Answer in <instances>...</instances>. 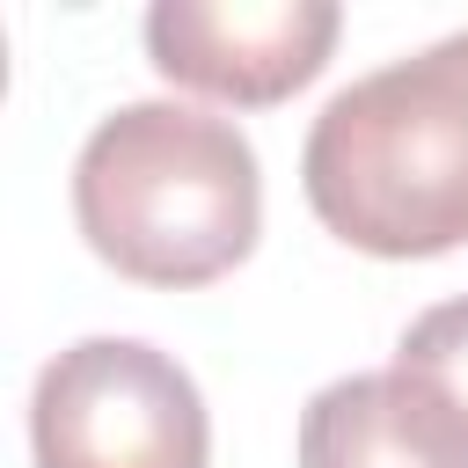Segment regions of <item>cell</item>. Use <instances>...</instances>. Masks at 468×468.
<instances>
[{
    "instance_id": "cell-6",
    "label": "cell",
    "mask_w": 468,
    "mask_h": 468,
    "mask_svg": "<svg viewBox=\"0 0 468 468\" xmlns=\"http://www.w3.org/2000/svg\"><path fill=\"white\" fill-rule=\"evenodd\" d=\"M388 373H395V380L446 424V439L468 453V292L424 307V314L402 329Z\"/></svg>"
},
{
    "instance_id": "cell-1",
    "label": "cell",
    "mask_w": 468,
    "mask_h": 468,
    "mask_svg": "<svg viewBox=\"0 0 468 468\" xmlns=\"http://www.w3.org/2000/svg\"><path fill=\"white\" fill-rule=\"evenodd\" d=\"M314 219L388 263L468 241V29L322 102L300 146Z\"/></svg>"
},
{
    "instance_id": "cell-2",
    "label": "cell",
    "mask_w": 468,
    "mask_h": 468,
    "mask_svg": "<svg viewBox=\"0 0 468 468\" xmlns=\"http://www.w3.org/2000/svg\"><path fill=\"white\" fill-rule=\"evenodd\" d=\"M73 219L80 241L132 285H212L263 234V168L234 117L124 102L73 161Z\"/></svg>"
},
{
    "instance_id": "cell-5",
    "label": "cell",
    "mask_w": 468,
    "mask_h": 468,
    "mask_svg": "<svg viewBox=\"0 0 468 468\" xmlns=\"http://www.w3.org/2000/svg\"><path fill=\"white\" fill-rule=\"evenodd\" d=\"M300 468H468L395 373H344L300 410Z\"/></svg>"
},
{
    "instance_id": "cell-3",
    "label": "cell",
    "mask_w": 468,
    "mask_h": 468,
    "mask_svg": "<svg viewBox=\"0 0 468 468\" xmlns=\"http://www.w3.org/2000/svg\"><path fill=\"white\" fill-rule=\"evenodd\" d=\"M37 468H205L212 417L197 380L139 336L66 344L29 395Z\"/></svg>"
},
{
    "instance_id": "cell-4",
    "label": "cell",
    "mask_w": 468,
    "mask_h": 468,
    "mask_svg": "<svg viewBox=\"0 0 468 468\" xmlns=\"http://www.w3.org/2000/svg\"><path fill=\"white\" fill-rule=\"evenodd\" d=\"M336 0H154L146 58L212 102L271 110L300 95L336 51Z\"/></svg>"
}]
</instances>
